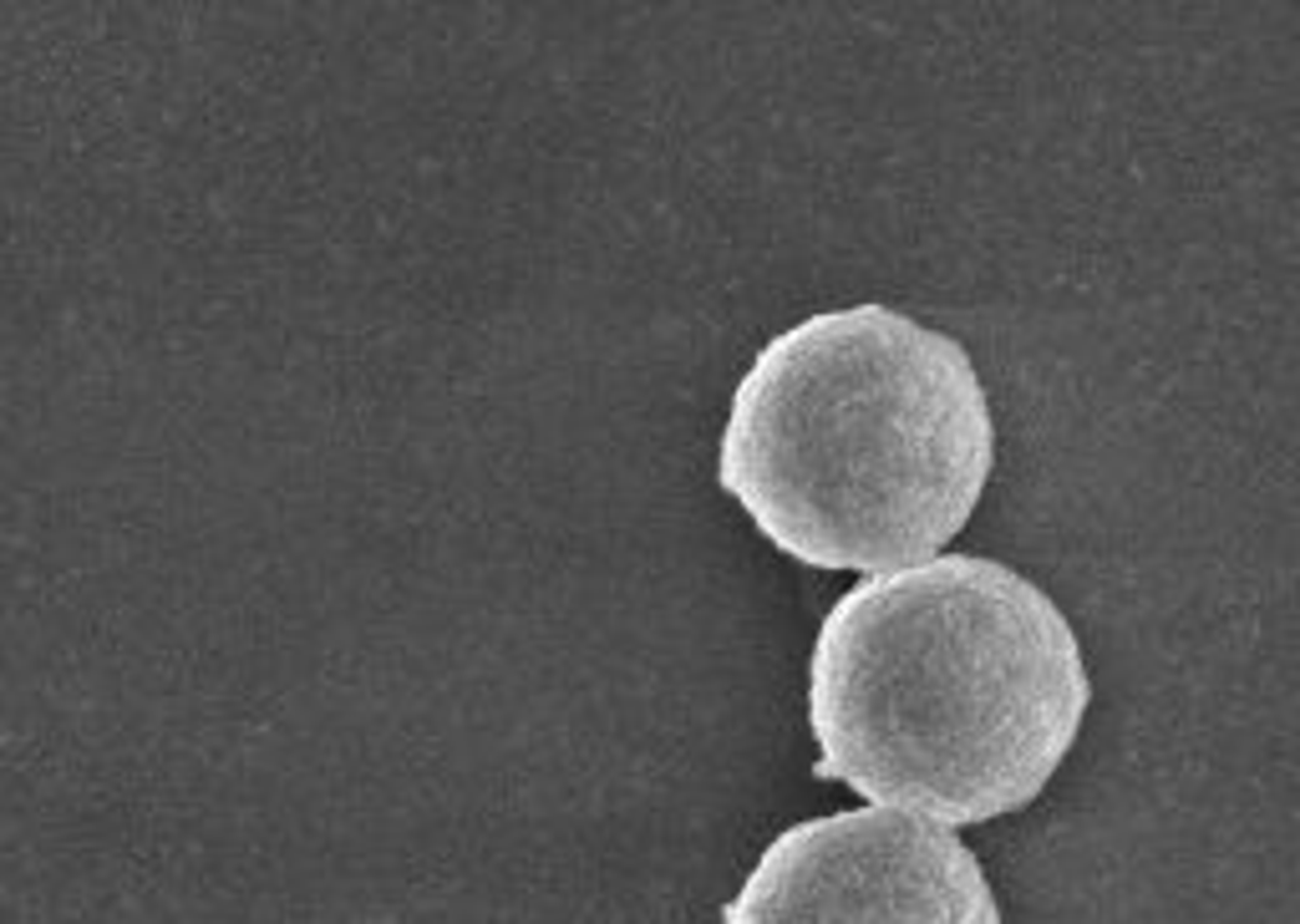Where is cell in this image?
I'll list each match as a JSON object with an SVG mask.
<instances>
[{
	"label": "cell",
	"mask_w": 1300,
	"mask_h": 924,
	"mask_svg": "<svg viewBox=\"0 0 1300 924\" xmlns=\"http://www.w3.org/2000/svg\"><path fill=\"white\" fill-rule=\"evenodd\" d=\"M1087 701L1083 645L1047 589L940 554L828 605L808 660L813 777L930 823H991L1057 777Z\"/></svg>",
	"instance_id": "6da1fadb"
},
{
	"label": "cell",
	"mask_w": 1300,
	"mask_h": 924,
	"mask_svg": "<svg viewBox=\"0 0 1300 924\" xmlns=\"http://www.w3.org/2000/svg\"><path fill=\"white\" fill-rule=\"evenodd\" d=\"M996 463L981 371L894 305H838L752 356L717 483L778 554L813 570H915L970 523Z\"/></svg>",
	"instance_id": "7a4b0ae2"
},
{
	"label": "cell",
	"mask_w": 1300,
	"mask_h": 924,
	"mask_svg": "<svg viewBox=\"0 0 1300 924\" xmlns=\"http://www.w3.org/2000/svg\"><path fill=\"white\" fill-rule=\"evenodd\" d=\"M721 924H1000V905L955 833L849 807L783 828Z\"/></svg>",
	"instance_id": "3957f363"
}]
</instances>
